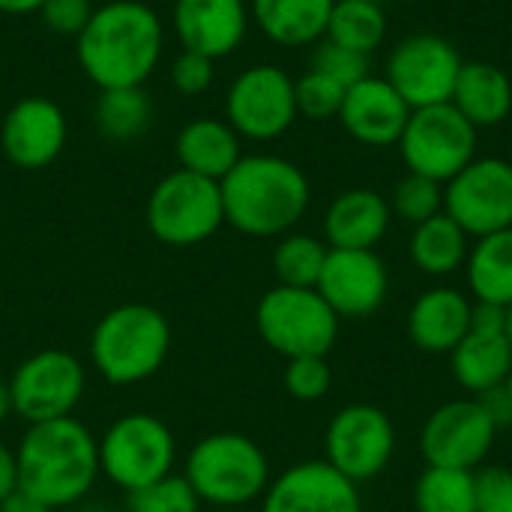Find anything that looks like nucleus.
<instances>
[{
	"instance_id": "nucleus-1",
	"label": "nucleus",
	"mask_w": 512,
	"mask_h": 512,
	"mask_svg": "<svg viewBox=\"0 0 512 512\" xmlns=\"http://www.w3.org/2000/svg\"><path fill=\"white\" fill-rule=\"evenodd\" d=\"M162 45L165 24L153 6L111 0L96 6L87 27L75 36V57L99 90L144 87L162 60Z\"/></svg>"
},
{
	"instance_id": "nucleus-2",
	"label": "nucleus",
	"mask_w": 512,
	"mask_h": 512,
	"mask_svg": "<svg viewBox=\"0 0 512 512\" xmlns=\"http://www.w3.org/2000/svg\"><path fill=\"white\" fill-rule=\"evenodd\" d=\"M225 222L246 237H285L312 204L300 165L276 153H249L219 180Z\"/></svg>"
},
{
	"instance_id": "nucleus-3",
	"label": "nucleus",
	"mask_w": 512,
	"mask_h": 512,
	"mask_svg": "<svg viewBox=\"0 0 512 512\" xmlns=\"http://www.w3.org/2000/svg\"><path fill=\"white\" fill-rule=\"evenodd\" d=\"M18 489L30 492L51 510L84 501L99 480V441L75 420H51L27 426L18 450Z\"/></svg>"
},
{
	"instance_id": "nucleus-4",
	"label": "nucleus",
	"mask_w": 512,
	"mask_h": 512,
	"mask_svg": "<svg viewBox=\"0 0 512 512\" xmlns=\"http://www.w3.org/2000/svg\"><path fill=\"white\" fill-rule=\"evenodd\" d=\"M171 354V324L165 312L147 303H123L108 309L90 336V360L111 387H135L150 381Z\"/></svg>"
},
{
	"instance_id": "nucleus-5",
	"label": "nucleus",
	"mask_w": 512,
	"mask_h": 512,
	"mask_svg": "<svg viewBox=\"0 0 512 512\" xmlns=\"http://www.w3.org/2000/svg\"><path fill=\"white\" fill-rule=\"evenodd\" d=\"M183 477L201 498L213 507H246L264 498L270 486V459L240 432L204 435L186 456Z\"/></svg>"
},
{
	"instance_id": "nucleus-6",
	"label": "nucleus",
	"mask_w": 512,
	"mask_h": 512,
	"mask_svg": "<svg viewBox=\"0 0 512 512\" xmlns=\"http://www.w3.org/2000/svg\"><path fill=\"white\" fill-rule=\"evenodd\" d=\"M339 315L315 288H270L255 306L258 336L285 360L327 357L339 339Z\"/></svg>"
},
{
	"instance_id": "nucleus-7",
	"label": "nucleus",
	"mask_w": 512,
	"mask_h": 512,
	"mask_svg": "<svg viewBox=\"0 0 512 512\" xmlns=\"http://www.w3.org/2000/svg\"><path fill=\"white\" fill-rule=\"evenodd\" d=\"M144 216L162 246L189 249L207 243L225 225L222 189L216 180L177 168L153 186Z\"/></svg>"
},
{
	"instance_id": "nucleus-8",
	"label": "nucleus",
	"mask_w": 512,
	"mask_h": 512,
	"mask_svg": "<svg viewBox=\"0 0 512 512\" xmlns=\"http://www.w3.org/2000/svg\"><path fill=\"white\" fill-rule=\"evenodd\" d=\"M177 441L156 414H123L99 438V471L126 495L174 474Z\"/></svg>"
},
{
	"instance_id": "nucleus-9",
	"label": "nucleus",
	"mask_w": 512,
	"mask_h": 512,
	"mask_svg": "<svg viewBox=\"0 0 512 512\" xmlns=\"http://www.w3.org/2000/svg\"><path fill=\"white\" fill-rule=\"evenodd\" d=\"M480 129L471 126L450 102L414 108L399 138L408 174L450 183L465 165L477 159Z\"/></svg>"
},
{
	"instance_id": "nucleus-10",
	"label": "nucleus",
	"mask_w": 512,
	"mask_h": 512,
	"mask_svg": "<svg viewBox=\"0 0 512 512\" xmlns=\"http://www.w3.org/2000/svg\"><path fill=\"white\" fill-rule=\"evenodd\" d=\"M87 390V369L84 363L63 351L45 348L21 360L9 378L12 411L27 423H51L72 417L81 405Z\"/></svg>"
},
{
	"instance_id": "nucleus-11",
	"label": "nucleus",
	"mask_w": 512,
	"mask_h": 512,
	"mask_svg": "<svg viewBox=\"0 0 512 512\" xmlns=\"http://www.w3.org/2000/svg\"><path fill=\"white\" fill-rule=\"evenodd\" d=\"M396 453V426L390 414L369 402L339 408L324 432V462L351 483L375 480Z\"/></svg>"
},
{
	"instance_id": "nucleus-12",
	"label": "nucleus",
	"mask_w": 512,
	"mask_h": 512,
	"mask_svg": "<svg viewBox=\"0 0 512 512\" xmlns=\"http://www.w3.org/2000/svg\"><path fill=\"white\" fill-rule=\"evenodd\" d=\"M294 78L273 63L243 69L225 93V120L240 138L273 141L297 120Z\"/></svg>"
},
{
	"instance_id": "nucleus-13",
	"label": "nucleus",
	"mask_w": 512,
	"mask_h": 512,
	"mask_svg": "<svg viewBox=\"0 0 512 512\" xmlns=\"http://www.w3.org/2000/svg\"><path fill=\"white\" fill-rule=\"evenodd\" d=\"M444 213L474 240L512 228V162L477 156L444 183Z\"/></svg>"
},
{
	"instance_id": "nucleus-14",
	"label": "nucleus",
	"mask_w": 512,
	"mask_h": 512,
	"mask_svg": "<svg viewBox=\"0 0 512 512\" xmlns=\"http://www.w3.org/2000/svg\"><path fill=\"white\" fill-rule=\"evenodd\" d=\"M498 426L477 396L435 408L420 429V453L429 468L480 471L492 456Z\"/></svg>"
},
{
	"instance_id": "nucleus-15",
	"label": "nucleus",
	"mask_w": 512,
	"mask_h": 512,
	"mask_svg": "<svg viewBox=\"0 0 512 512\" xmlns=\"http://www.w3.org/2000/svg\"><path fill=\"white\" fill-rule=\"evenodd\" d=\"M462 63L465 60L456 51V45L447 42L444 36L411 33L399 39L387 54L384 78L414 111L450 102Z\"/></svg>"
},
{
	"instance_id": "nucleus-16",
	"label": "nucleus",
	"mask_w": 512,
	"mask_h": 512,
	"mask_svg": "<svg viewBox=\"0 0 512 512\" xmlns=\"http://www.w3.org/2000/svg\"><path fill=\"white\" fill-rule=\"evenodd\" d=\"M315 291L339 318H369L390 294V273L375 249H330Z\"/></svg>"
},
{
	"instance_id": "nucleus-17",
	"label": "nucleus",
	"mask_w": 512,
	"mask_h": 512,
	"mask_svg": "<svg viewBox=\"0 0 512 512\" xmlns=\"http://www.w3.org/2000/svg\"><path fill=\"white\" fill-rule=\"evenodd\" d=\"M66 135V114L57 102L45 96H24L0 123V150L15 168L39 171L63 153Z\"/></svg>"
},
{
	"instance_id": "nucleus-18",
	"label": "nucleus",
	"mask_w": 512,
	"mask_h": 512,
	"mask_svg": "<svg viewBox=\"0 0 512 512\" xmlns=\"http://www.w3.org/2000/svg\"><path fill=\"white\" fill-rule=\"evenodd\" d=\"M261 512H363L360 489L324 459L297 462L270 480Z\"/></svg>"
},
{
	"instance_id": "nucleus-19",
	"label": "nucleus",
	"mask_w": 512,
	"mask_h": 512,
	"mask_svg": "<svg viewBox=\"0 0 512 512\" xmlns=\"http://www.w3.org/2000/svg\"><path fill=\"white\" fill-rule=\"evenodd\" d=\"M252 15L246 0H174L171 27L180 51H195L210 60L234 54L246 33Z\"/></svg>"
},
{
	"instance_id": "nucleus-20",
	"label": "nucleus",
	"mask_w": 512,
	"mask_h": 512,
	"mask_svg": "<svg viewBox=\"0 0 512 512\" xmlns=\"http://www.w3.org/2000/svg\"><path fill=\"white\" fill-rule=\"evenodd\" d=\"M411 105L393 90L384 75H366L345 90L339 123L363 147H393L399 144Z\"/></svg>"
},
{
	"instance_id": "nucleus-21",
	"label": "nucleus",
	"mask_w": 512,
	"mask_h": 512,
	"mask_svg": "<svg viewBox=\"0 0 512 512\" xmlns=\"http://www.w3.org/2000/svg\"><path fill=\"white\" fill-rule=\"evenodd\" d=\"M471 309L474 300L459 288L438 285L423 291L405 318L411 345L426 354H453L471 330Z\"/></svg>"
},
{
	"instance_id": "nucleus-22",
	"label": "nucleus",
	"mask_w": 512,
	"mask_h": 512,
	"mask_svg": "<svg viewBox=\"0 0 512 512\" xmlns=\"http://www.w3.org/2000/svg\"><path fill=\"white\" fill-rule=\"evenodd\" d=\"M393 222L390 201L366 186L339 192L324 213V243L330 249H375Z\"/></svg>"
},
{
	"instance_id": "nucleus-23",
	"label": "nucleus",
	"mask_w": 512,
	"mask_h": 512,
	"mask_svg": "<svg viewBox=\"0 0 512 512\" xmlns=\"http://www.w3.org/2000/svg\"><path fill=\"white\" fill-rule=\"evenodd\" d=\"M450 105L477 129L501 126L512 114V78L489 60H465Z\"/></svg>"
},
{
	"instance_id": "nucleus-24",
	"label": "nucleus",
	"mask_w": 512,
	"mask_h": 512,
	"mask_svg": "<svg viewBox=\"0 0 512 512\" xmlns=\"http://www.w3.org/2000/svg\"><path fill=\"white\" fill-rule=\"evenodd\" d=\"M336 0H249L255 27L282 48L318 45L327 36Z\"/></svg>"
},
{
	"instance_id": "nucleus-25",
	"label": "nucleus",
	"mask_w": 512,
	"mask_h": 512,
	"mask_svg": "<svg viewBox=\"0 0 512 512\" xmlns=\"http://www.w3.org/2000/svg\"><path fill=\"white\" fill-rule=\"evenodd\" d=\"M174 153L183 171H192L207 180H222L243 156L240 135L231 129L228 120L198 117L189 120L174 141Z\"/></svg>"
},
{
	"instance_id": "nucleus-26",
	"label": "nucleus",
	"mask_w": 512,
	"mask_h": 512,
	"mask_svg": "<svg viewBox=\"0 0 512 512\" xmlns=\"http://www.w3.org/2000/svg\"><path fill=\"white\" fill-rule=\"evenodd\" d=\"M450 369L456 384L471 396H483L501 387L512 372L510 336L468 330V336L450 354Z\"/></svg>"
},
{
	"instance_id": "nucleus-27",
	"label": "nucleus",
	"mask_w": 512,
	"mask_h": 512,
	"mask_svg": "<svg viewBox=\"0 0 512 512\" xmlns=\"http://www.w3.org/2000/svg\"><path fill=\"white\" fill-rule=\"evenodd\" d=\"M468 252H471V237L447 213H438L429 222L414 225L408 240L411 264L432 279H447L459 273L468 261Z\"/></svg>"
},
{
	"instance_id": "nucleus-28",
	"label": "nucleus",
	"mask_w": 512,
	"mask_h": 512,
	"mask_svg": "<svg viewBox=\"0 0 512 512\" xmlns=\"http://www.w3.org/2000/svg\"><path fill=\"white\" fill-rule=\"evenodd\" d=\"M468 291L474 303L512 306V228L480 237L465 261Z\"/></svg>"
},
{
	"instance_id": "nucleus-29",
	"label": "nucleus",
	"mask_w": 512,
	"mask_h": 512,
	"mask_svg": "<svg viewBox=\"0 0 512 512\" xmlns=\"http://www.w3.org/2000/svg\"><path fill=\"white\" fill-rule=\"evenodd\" d=\"M93 123L108 141L129 144L141 138L153 123V102L144 87H108L99 90L93 105Z\"/></svg>"
},
{
	"instance_id": "nucleus-30",
	"label": "nucleus",
	"mask_w": 512,
	"mask_h": 512,
	"mask_svg": "<svg viewBox=\"0 0 512 512\" xmlns=\"http://www.w3.org/2000/svg\"><path fill=\"white\" fill-rule=\"evenodd\" d=\"M324 39L369 57L387 39V12L375 0H336Z\"/></svg>"
},
{
	"instance_id": "nucleus-31",
	"label": "nucleus",
	"mask_w": 512,
	"mask_h": 512,
	"mask_svg": "<svg viewBox=\"0 0 512 512\" xmlns=\"http://www.w3.org/2000/svg\"><path fill=\"white\" fill-rule=\"evenodd\" d=\"M417 512H477V471L429 468L414 483Z\"/></svg>"
},
{
	"instance_id": "nucleus-32",
	"label": "nucleus",
	"mask_w": 512,
	"mask_h": 512,
	"mask_svg": "<svg viewBox=\"0 0 512 512\" xmlns=\"http://www.w3.org/2000/svg\"><path fill=\"white\" fill-rule=\"evenodd\" d=\"M330 246L321 237L303 234V231H288L279 237L273 249V273L279 285L288 288H315L324 270Z\"/></svg>"
},
{
	"instance_id": "nucleus-33",
	"label": "nucleus",
	"mask_w": 512,
	"mask_h": 512,
	"mask_svg": "<svg viewBox=\"0 0 512 512\" xmlns=\"http://www.w3.org/2000/svg\"><path fill=\"white\" fill-rule=\"evenodd\" d=\"M387 201H390L393 216H399L408 225H420L444 213V183L420 177V174H405Z\"/></svg>"
},
{
	"instance_id": "nucleus-34",
	"label": "nucleus",
	"mask_w": 512,
	"mask_h": 512,
	"mask_svg": "<svg viewBox=\"0 0 512 512\" xmlns=\"http://www.w3.org/2000/svg\"><path fill=\"white\" fill-rule=\"evenodd\" d=\"M345 84L333 81L330 75L324 72H303L300 78H294V96H297V114L306 117V120H333L339 117L342 111V102H345Z\"/></svg>"
},
{
	"instance_id": "nucleus-35",
	"label": "nucleus",
	"mask_w": 512,
	"mask_h": 512,
	"mask_svg": "<svg viewBox=\"0 0 512 512\" xmlns=\"http://www.w3.org/2000/svg\"><path fill=\"white\" fill-rule=\"evenodd\" d=\"M129 512H201V498L183 474H168L132 492Z\"/></svg>"
},
{
	"instance_id": "nucleus-36",
	"label": "nucleus",
	"mask_w": 512,
	"mask_h": 512,
	"mask_svg": "<svg viewBox=\"0 0 512 512\" xmlns=\"http://www.w3.org/2000/svg\"><path fill=\"white\" fill-rule=\"evenodd\" d=\"M285 390L297 402H321L333 387V369L327 357H297L285 366Z\"/></svg>"
},
{
	"instance_id": "nucleus-37",
	"label": "nucleus",
	"mask_w": 512,
	"mask_h": 512,
	"mask_svg": "<svg viewBox=\"0 0 512 512\" xmlns=\"http://www.w3.org/2000/svg\"><path fill=\"white\" fill-rule=\"evenodd\" d=\"M309 69L315 72H324L330 75L333 81L351 87L357 81H363L369 75V57L366 54H357L351 48H342L330 39H321L318 45H312V63Z\"/></svg>"
},
{
	"instance_id": "nucleus-38",
	"label": "nucleus",
	"mask_w": 512,
	"mask_h": 512,
	"mask_svg": "<svg viewBox=\"0 0 512 512\" xmlns=\"http://www.w3.org/2000/svg\"><path fill=\"white\" fill-rule=\"evenodd\" d=\"M216 60L195 54V51H180L171 63V84L180 96H204L213 87L216 78Z\"/></svg>"
},
{
	"instance_id": "nucleus-39",
	"label": "nucleus",
	"mask_w": 512,
	"mask_h": 512,
	"mask_svg": "<svg viewBox=\"0 0 512 512\" xmlns=\"http://www.w3.org/2000/svg\"><path fill=\"white\" fill-rule=\"evenodd\" d=\"M93 9V0H45L39 18L57 36H78L87 27Z\"/></svg>"
},
{
	"instance_id": "nucleus-40",
	"label": "nucleus",
	"mask_w": 512,
	"mask_h": 512,
	"mask_svg": "<svg viewBox=\"0 0 512 512\" xmlns=\"http://www.w3.org/2000/svg\"><path fill=\"white\" fill-rule=\"evenodd\" d=\"M477 512H512V471L483 465L477 471Z\"/></svg>"
},
{
	"instance_id": "nucleus-41",
	"label": "nucleus",
	"mask_w": 512,
	"mask_h": 512,
	"mask_svg": "<svg viewBox=\"0 0 512 512\" xmlns=\"http://www.w3.org/2000/svg\"><path fill=\"white\" fill-rule=\"evenodd\" d=\"M15 489H18V459H15V450H9L0 441V501L12 495Z\"/></svg>"
},
{
	"instance_id": "nucleus-42",
	"label": "nucleus",
	"mask_w": 512,
	"mask_h": 512,
	"mask_svg": "<svg viewBox=\"0 0 512 512\" xmlns=\"http://www.w3.org/2000/svg\"><path fill=\"white\" fill-rule=\"evenodd\" d=\"M0 512H54L48 504H42L39 498H33L24 489H15L12 495H6L0 501Z\"/></svg>"
},
{
	"instance_id": "nucleus-43",
	"label": "nucleus",
	"mask_w": 512,
	"mask_h": 512,
	"mask_svg": "<svg viewBox=\"0 0 512 512\" xmlns=\"http://www.w3.org/2000/svg\"><path fill=\"white\" fill-rule=\"evenodd\" d=\"M45 0H0V12L3 15H30L39 12Z\"/></svg>"
},
{
	"instance_id": "nucleus-44",
	"label": "nucleus",
	"mask_w": 512,
	"mask_h": 512,
	"mask_svg": "<svg viewBox=\"0 0 512 512\" xmlns=\"http://www.w3.org/2000/svg\"><path fill=\"white\" fill-rule=\"evenodd\" d=\"M9 414H15V411H12V393H9V381H0V423H6V420H9Z\"/></svg>"
},
{
	"instance_id": "nucleus-45",
	"label": "nucleus",
	"mask_w": 512,
	"mask_h": 512,
	"mask_svg": "<svg viewBox=\"0 0 512 512\" xmlns=\"http://www.w3.org/2000/svg\"><path fill=\"white\" fill-rule=\"evenodd\" d=\"M501 390H504V396H507V402H510V408H512V372L507 375V381L501 384Z\"/></svg>"
},
{
	"instance_id": "nucleus-46",
	"label": "nucleus",
	"mask_w": 512,
	"mask_h": 512,
	"mask_svg": "<svg viewBox=\"0 0 512 512\" xmlns=\"http://www.w3.org/2000/svg\"><path fill=\"white\" fill-rule=\"evenodd\" d=\"M507 336H510V345H512V306L507 309Z\"/></svg>"
},
{
	"instance_id": "nucleus-47",
	"label": "nucleus",
	"mask_w": 512,
	"mask_h": 512,
	"mask_svg": "<svg viewBox=\"0 0 512 512\" xmlns=\"http://www.w3.org/2000/svg\"><path fill=\"white\" fill-rule=\"evenodd\" d=\"M375 3H381V6H384V0H375Z\"/></svg>"
}]
</instances>
